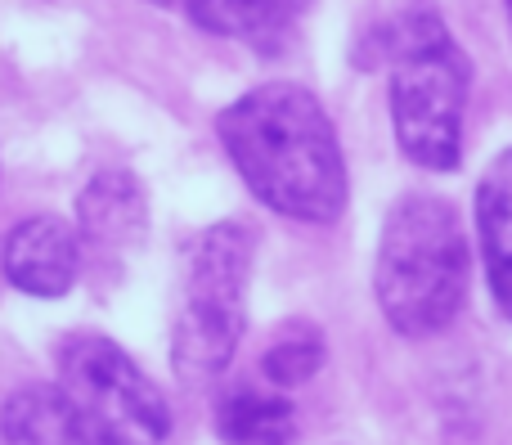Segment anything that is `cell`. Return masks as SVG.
Segmentation results:
<instances>
[{
	"instance_id": "obj_10",
	"label": "cell",
	"mask_w": 512,
	"mask_h": 445,
	"mask_svg": "<svg viewBox=\"0 0 512 445\" xmlns=\"http://www.w3.org/2000/svg\"><path fill=\"white\" fill-rule=\"evenodd\" d=\"M0 432L9 445H77L59 383L23 387L18 396H9L5 414H0Z\"/></svg>"
},
{
	"instance_id": "obj_4",
	"label": "cell",
	"mask_w": 512,
	"mask_h": 445,
	"mask_svg": "<svg viewBox=\"0 0 512 445\" xmlns=\"http://www.w3.org/2000/svg\"><path fill=\"white\" fill-rule=\"evenodd\" d=\"M252 252V234L243 225H212L194 243L171 333V365L185 383H212L230 369L248 320Z\"/></svg>"
},
{
	"instance_id": "obj_12",
	"label": "cell",
	"mask_w": 512,
	"mask_h": 445,
	"mask_svg": "<svg viewBox=\"0 0 512 445\" xmlns=\"http://www.w3.org/2000/svg\"><path fill=\"white\" fill-rule=\"evenodd\" d=\"M261 369L274 387H301L324 369V342L315 329H292L265 351Z\"/></svg>"
},
{
	"instance_id": "obj_7",
	"label": "cell",
	"mask_w": 512,
	"mask_h": 445,
	"mask_svg": "<svg viewBox=\"0 0 512 445\" xmlns=\"http://www.w3.org/2000/svg\"><path fill=\"white\" fill-rule=\"evenodd\" d=\"M77 225L81 239L104 257L131 252L149 230V203H144L140 180L131 171H99L77 203Z\"/></svg>"
},
{
	"instance_id": "obj_11",
	"label": "cell",
	"mask_w": 512,
	"mask_h": 445,
	"mask_svg": "<svg viewBox=\"0 0 512 445\" xmlns=\"http://www.w3.org/2000/svg\"><path fill=\"white\" fill-rule=\"evenodd\" d=\"M185 14L212 36L274 45L288 27V0H185Z\"/></svg>"
},
{
	"instance_id": "obj_8",
	"label": "cell",
	"mask_w": 512,
	"mask_h": 445,
	"mask_svg": "<svg viewBox=\"0 0 512 445\" xmlns=\"http://www.w3.org/2000/svg\"><path fill=\"white\" fill-rule=\"evenodd\" d=\"M477 239L499 311L512 320V149H504L477 185Z\"/></svg>"
},
{
	"instance_id": "obj_13",
	"label": "cell",
	"mask_w": 512,
	"mask_h": 445,
	"mask_svg": "<svg viewBox=\"0 0 512 445\" xmlns=\"http://www.w3.org/2000/svg\"><path fill=\"white\" fill-rule=\"evenodd\" d=\"M504 5H508V18H512V0H504Z\"/></svg>"
},
{
	"instance_id": "obj_14",
	"label": "cell",
	"mask_w": 512,
	"mask_h": 445,
	"mask_svg": "<svg viewBox=\"0 0 512 445\" xmlns=\"http://www.w3.org/2000/svg\"><path fill=\"white\" fill-rule=\"evenodd\" d=\"M158 5H167V0H158Z\"/></svg>"
},
{
	"instance_id": "obj_5",
	"label": "cell",
	"mask_w": 512,
	"mask_h": 445,
	"mask_svg": "<svg viewBox=\"0 0 512 445\" xmlns=\"http://www.w3.org/2000/svg\"><path fill=\"white\" fill-rule=\"evenodd\" d=\"M59 392L77 445H162L171 410L117 342L77 333L59 351Z\"/></svg>"
},
{
	"instance_id": "obj_9",
	"label": "cell",
	"mask_w": 512,
	"mask_h": 445,
	"mask_svg": "<svg viewBox=\"0 0 512 445\" xmlns=\"http://www.w3.org/2000/svg\"><path fill=\"white\" fill-rule=\"evenodd\" d=\"M216 432L230 445H292L297 437V414L283 396L265 392H230L216 405Z\"/></svg>"
},
{
	"instance_id": "obj_3",
	"label": "cell",
	"mask_w": 512,
	"mask_h": 445,
	"mask_svg": "<svg viewBox=\"0 0 512 445\" xmlns=\"http://www.w3.org/2000/svg\"><path fill=\"white\" fill-rule=\"evenodd\" d=\"M391 126L409 162L427 171H454L463 153V108L472 68L450 27L432 9L405 14L387 36Z\"/></svg>"
},
{
	"instance_id": "obj_6",
	"label": "cell",
	"mask_w": 512,
	"mask_h": 445,
	"mask_svg": "<svg viewBox=\"0 0 512 445\" xmlns=\"http://www.w3.org/2000/svg\"><path fill=\"white\" fill-rule=\"evenodd\" d=\"M0 270L27 297H63L81 275V239L59 216H27L9 230Z\"/></svg>"
},
{
	"instance_id": "obj_1",
	"label": "cell",
	"mask_w": 512,
	"mask_h": 445,
	"mask_svg": "<svg viewBox=\"0 0 512 445\" xmlns=\"http://www.w3.org/2000/svg\"><path fill=\"white\" fill-rule=\"evenodd\" d=\"M230 162L270 212L328 225L346 207V162L324 104L306 86L265 81L216 117Z\"/></svg>"
},
{
	"instance_id": "obj_2",
	"label": "cell",
	"mask_w": 512,
	"mask_h": 445,
	"mask_svg": "<svg viewBox=\"0 0 512 445\" xmlns=\"http://www.w3.org/2000/svg\"><path fill=\"white\" fill-rule=\"evenodd\" d=\"M472 252L463 221L445 198L414 194L391 207L378 243V306L405 338H432L468 302Z\"/></svg>"
}]
</instances>
